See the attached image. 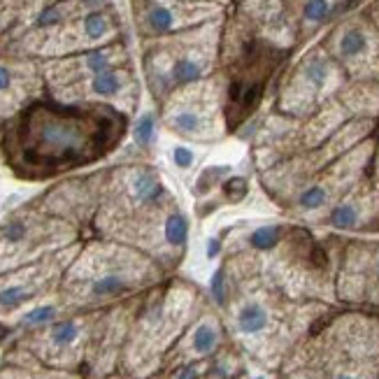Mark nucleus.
I'll list each match as a JSON object with an SVG mask.
<instances>
[{
	"instance_id": "obj_1",
	"label": "nucleus",
	"mask_w": 379,
	"mask_h": 379,
	"mask_svg": "<svg viewBox=\"0 0 379 379\" xmlns=\"http://www.w3.org/2000/svg\"><path fill=\"white\" fill-rule=\"evenodd\" d=\"M112 123L114 121L103 112L33 108L21 117L19 130L10 138V158L28 173H51L91 163L114 145Z\"/></svg>"
},
{
	"instance_id": "obj_2",
	"label": "nucleus",
	"mask_w": 379,
	"mask_h": 379,
	"mask_svg": "<svg viewBox=\"0 0 379 379\" xmlns=\"http://www.w3.org/2000/svg\"><path fill=\"white\" fill-rule=\"evenodd\" d=\"M345 70L319 42L305 49L289 68L275 98V112L289 119L303 121L330 103L347 86Z\"/></svg>"
},
{
	"instance_id": "obj_3",
	"label": "nucleus",
	"mask_w": 379,
	"mask_h": 379,
	"mask_svg": "<svg viewBox=\"0 0 379 379\" xmlns=\"http://www.w3.org/2000/svg\"><path fill=\"white\" fill-rule=\"evenodd\" d=\"M375 140L377 135L360 142L354 149H349L340 158H335L333 163L321 168L284 205L300 217H319V215L326 217V212L356 184L360 177L368 175L372 151H375Z\"/></svg>"
},
{
	"instance_id": "obj_4",
	"label": "nucleus",
	"mask_w": 379,
	"mask_h": 379,
	"mask_svg": "<svg viewBox=\"0 0 379 379\" xmlns=\"http://www.w3.org/2000/svg\"><path fill=\"white\" fill-rule=\"evenodd\" d=\"M219 49L217 21L182 31L180 45L165 51V65L151 75V88L156 96L170 98L175 91L207 80L215 70Z\"/></svg>"
},
{
	"instance_id": "obj_5",
	"label": "nucleus",
	"mask_w": 379,
	"mask_h": 379,
	"mask_svg": "<svg viewBox=\"0 0 379 379\" xmlns=\"http://www.w3.org/2000/svg\"><path fill=\"white\" fill-rule=\"evenodd\" d=\"M321 45L349 82L379 84V33L363 12H347L326 31Z\"/></svg>"
},
{
	"instance_id": "obj_6",
	"label": "nucleus",
	"mask_w": 379,
	"mask_h": 379,
	"mask_svg": "<svg viewBox=\"0 0 379 379\" xmlns=\"http://www.w3.org/2000/svg\"><path fill=\"white\" fill-rule=\"evenodd\" d=\"M163 123L177 138L200 145L223 138L228 121L219 100V88L210 80H203L175 91L165 105Z\"/></svg>"
},
{
	"instance_id": "obj_7",
	"label": "nucleus",
	"mask_w": 379,
	"mask_h": 379,
	"mask_svg": "<svg viewBox=\"0 0 379 379\" xmlns=\"http://www.w3.org/2000/svg\"><path fill=\"white\" fill-rule=\"evenodd\" d=\"M221 5L210 0H145L140 26L149 35H173L217 21Z\"/></svg>"
},
{
	"instance_id": "obj_8",
	"label": "nucleus",
	"mask_w": 379,
	"mask_h": 379,
	"mask_svg": "<svg viewBox=\"0 0 379 379\" xmlns=\"http://www.w3.org/2000/svg\"><path fill=\"white\" fill-rule=\"evenodd\" d=\"M375 221H379V191L370 175L360 177L323 217V223L333 230H358Z\"/></svg>"
},
{
	"instance_id": "obj_9",
	"label": "nucleus",
	"mask_w": 379,
	"mask_h": 379,
	"mask_svg": "<svg viewBox=\"0 0 379 379\" xmlns=\"http://www.w3.org/2000/svg\"><path fill=\"white\" fill-rule=\"evenodd\" d=\"M352 0H303L295 14V31L298 40L315 38L319 31L330 26L335 19L347 14V8Z\"/></svg>"
},
{
	"instance_id": "obj_10",
	"label": "nucleus",
	"mask_w": 379,
	"mask_h": 379,
	"mask_svg": "<svg viewBox=\"0 0 379 379\" xmlns=\"http://www.w3.org/2000/svg\"><path fill=\"white\" fill-rule=\"evenodd\" d=\"M133 291V277L119 268H108L93 275L86 284V295L91 300H112Z\"/></svg>"
},
{
	"instance_id": "obj_11",
	"label": "nucleus",
	"mask_w": 379,
	"mask_h": 379,
	"mask_svg": "<svg viewBox=\"0 0 379 379\" xmlns=\"http://www.w3.org/2000/svg\"><path fill=\"white\" fill-rule=\"evenodd\" d=\"M270 323L272 315L260 300H247L245 305H240L238 315H235V328L247 337L265 333L270 328Z\"/></svg>"
},
{
	"instance_id": "obj_12",
	"label": "nucleus",
	"mask_w": 379,
	"mask_h": 379,
	"mask_svg": "<svg viewBox=\"0 0 379 379\" xmlns=\"http://www.w3.org/2000/svg\"><path fill=\"white\" fill-rule=\"evenodd\" d=\"M126 88V77L119 70H105V73L91 75L88 80V91L96 98H117Z\"/></svg>"
},
{
	"instance_id": "obj_13",
	"label": "nucleus",
	"mask_w": 379,
	"mask_h": 379,
	"mask_svg": "<svg viewBox=\"0 0 379 379\" xmlns=\"http://www.w3.org/2000/svg\"><path fill=\"white\" fill-rule=\"evenodd\" d=\"M286 238V226L282 223H263L249 233V247L254 252H272Z\"/></svg>"
},
{
	"instance_id": "obj_14",
	"label": "nucleus",
	"mask_w": 379,
	"mask_h": 379,
	"mask_svg": "<svg viewBox=\"0 0 379 379\" xmlns=\"http://www.w3.org/2000/svg\"><path fill=\"white\" fill-rule=\"evenodd\" d=\"M47 337H49L51 347L68 349L82 337V323L77 321V319H61V321H51Z\"/></svg>"
},
{
	"instance_id": "obj_15",
	"label": "nucleus",
	"mask_w": 379,
	"mask_h": 379,
	"mask_svg": "<svg viewBox=\"0 0 379 379\" xmlns=\"http://www.w3.org/2000/svg\"><path fill=\"white\" fill-rule=\"evenodd\" d=\"M163 240H165V245L175 247V249H182L188 240V219L184 212L177 210V207L163 221Z\"/></svg>"
},
{
	"instance_id": "obj_16",
	"label": "nucleus",
	"mask_w": 379,
	"mask_h": 379,
	"mask_svg": "<svg viewBox=\"0 0 379 379\" xmlns=\"http://www.w3.org/2000/svg\"><path fill=\"white\" fill-rule=\"evenodd\" d=\"M219 328L210 321H200L191 333V349L195 356H207L219 347Z\"/></svg>"
},
{
	"instance_id": "obj_17",
	"label": "nucleus",
	"mask_w": 379,
	"mask_h": 379,
	"mask_svg": "<svg viewBox=\"0 0 379 379\" xmlns=\"http://www.w3.org/2000/svg\"><path fill=\"white\" fill-rule=\"evenodd\" d=\"M33 298H35V291L28 284H21V282L8 284V286L0 289V312H14Z\"/></svg>"
},
{
	"instance_id": "obj_18",
	"label": "nucleus",
	"mask_w": 379,
	"mask_h": 379,
	"mask_svg": "<svg viewBox=\"0 0 379 379\" xmlns=\"http://www.w3.org/2000/svg\"><path fill=\"white\" fill-rule=\"evenodd\" d=\"M80 26H82V33H84V38L91 40V42H98V40L108 38L110 31H112L110 16L105 14V12H100V10L86 12V14L82 16Z\"/></svg>"
},
{
	"instance_id": "obj_19",
	"label": "nucleus",
	"mask_w": 379,
	"mask_h": 379,
	"mask_svg": "<svg viewBox=\"0 0 379 379\" xmlns=\"http://www.w3.org/2000/svg\"><path fill=\"white\" fill-rule=\"evenodd\" d=\"M156 130H158L156 114H154L151 110L142 112V114L138 117V121L133 123V140H135V145L142 147V149L151 147L154 140H156Z\"/></svg>"
},
{
	"instance_id": "obj_20",
	"label": "nucleus",
	"mask_w": 379,
	"mask_h": 379,
	"mask_svg": "<svg viewBox=\"0 0 379 379\" xmlns=\"http://www.w3.org/2000/svg\"><path fill=\"white\" fill-rule=\"evenodd\" d=\"M28 233H31V228H28V223L19 217H12L0 226V240H3L5 245H12V247L26 242Z\"/></svg>"
},
{
	"instance_id": "obj_21",
	"label": "nucleus",
	"mask_w": 379,
	"mask_h": 379,
	"mask_svg": "<svg viewBox=\"0 0 379 379\" xmlns=\"http://www.w3.org/2000/svg\"><path fill=\"white\" fill-rule=\"evenodd\" d=\"M56 305H40L28 310L26 315L21 317V326L26 328H40V326H49L51 321H56Z\"/></svg>"
},
{
	"instance_id": "obj_22",
	"label": "nucleus",
	"mask_w": 379,
	"mask_h": 379,
	"mask_svg": "<svg viewBox=\"0 0 379 379\" xmlns=\"http://www.w3.org/2000/svg\"><path fill=\"white\" fill-rule=\"evenodd\" d=\"M170 161H173V165L180 173H186V170H191L195 163H198V154H195L193 147L188 145H177L170 149Z\"/></svg>"
},
{
	"instance_id": "obj_23",
	"label": "nucleus",
	"mask_w": 379,
	"mask_h": 379,
	"mask_svg": "<svg viewBox=\"0 0 379 379\" xmlns=\"http://www.w3.org/2000/svg\"><path fill=\"white\" fill-rule=\"evenodd\" d=\"M84 70L88 75H98V73H105V70H112V56L108 49H93L84 54Z\"/></svg>"
},
{
	"instance_id": "obj_24",
	"label": "nucleus",
	"mask_w": 379,
	"mask_h": 379,
	"mask_svg": "<svg viewBox=\"0 0 379 379\" xmlns=\"http://www.w3.org/2000/svg\"><path fill=\"white\" fill-rule=\"evenodd\" d=\"M223 195H226L228 200H242L247 193H249V180L247 177H228V180H223Z\"/></svg>"
},
{
	"instance_id": "obj_25",
	"label": "nucleus",
	"mask_w": 379,
	"mask_h": 379,
	"mask_svg": "<svg viewBox=\"0 0 379 379\" xmlns=\"http://www.w3.org/2000/svg\"><path fill=\"white\" fill-rule=\"evenodd\" d=\"M210 291L212 298L217 300V305H226L228 303V286H226V270L219 268L210 280Z\"/></svg>"
},
{
	"instance_id": "obj_26",
	"label": "nucleus",
	"mask_w": 379,
	"mask_h": 379,
	"mask_svg": "<svg viewBox=\"0 0 379 379\" xmlns=\"http://www.w3.org/2000/svg\"><path fill=\"white\" fill-rule=\"evenodd\" d=\"M365 14L370 16V21L375 23L377 33H379V0H370L368 8H365Z\"/></svg>"
},
{
	"instance_id": "obj_27",
	"label": "nucleus",
	"mask_w": 379,
	"mask_h": 379,
	"mask_svg": "<svg viewBox=\"0 0 379 379\" xmlns=\"http://www.w3.org/2000/svg\"><path fill=\"white\" fill-rule=\"evenodd\" d=\"M10 86H12V70L8 65H0V93L8 91Z\"/></svg>"
},
{
	"instance_id": "obj_28",
	"label": "nucleus",
	"mask_w": 379,
	"mask_h": 379,
	"mask_svg": "<svg viewBox=\"0 0 379 379\" xmlns=\"http://www.w3.org/2000/svg\"><path fill=\"white\" fill-rule=\"evenodd\" d=\"M219 252H221V240H219V238L207 240V258H217Z\"/></svg>"
},
{
	"instance_id": "obj_29",
	"label": "nucleus",
	"mask_w": 379,
	"mask_h": 379,
	"mask_svg": "<svg viewBox=\"0 0 379 379\" xmlns=\"http://www.w3.org/2000/svg\"><path fill=\"white\" fill-rule=\"evenodd\" d=\"M198 368H195V365L191 363V365H184V368H182L180 372H177V377L175 379H198Z\"/></svg>"
},
{
	"instance_id": "obj_30",
	"label": "nucleus",
	"mask_w": 379,
	"mask_h": 379,
	"mask_svg": "<svg viewBox=\"0 0 379 379\" xmlns=\"http://www.w3.org/2000/svg\"><path fill=\"white\" fill-rule=\"evenodd\" d=\"M284 3H286V8H289V10L298 14V8H300V3H303V0H284Z\"/></svg>"
},
{
	"instance_id": "obj_31",
	"label": "nucleus",
	"mask_w": 379,
	"mask_h": 379,
	"mask_svg": "<svg viewBox=\"0 0 379 379\" xmlns=\"http://www.w3.org/2000/svg\"><path fill=\"white\" fill-rule=\"evenodd\" d=\"M10 335H12V330H10L5 323H0V342H3V340H8Z\"/></svg>"
},
{
	"instance_id": "obj_32",
	"label": "nucleus",
	"mask_w": 379,
	"mask_h": 379,
	"mask_svg": "<svg viewBox=\"0 0 379 379\" xmlns=\"http://www.w3.org/2000/svg\"><path fill=\"white\" fill-rule=\"evenodd\" d=\"M210 3H219V5H223V3H228V0H210Z\"/></svg>"
},
{
	"instance_id": "obj_33",
	"label": "nucleus",
	"mask_w": 379,
	"mask_h": 379,
	"mask_svg": "<svg viewBox=\"0 0 379 379\" xmlns=\"http://www.w3.org/2000/svg\"><path fill=\"white\" fill-rule=\"evenodd\" d=\"M254 379H265V377H254Z\"/></svg>"
},
{
	"instance_id": "obj_34",
	"label": "nucleus",
	"mask_w": 379,
	"mask_h": 379,
	"mask_svg": "<svg viewBox=\"0 0 379 379\" xmlns=\"http://www.w3.org/2000/svg\"><path fill=\"white\" fill-rule=\"evenodd\" d=\"M377 191H379V186H377Z\"/></svg>"
},
{
	"instance_id": "obj_35",
	"label": "nucleus",
	"mask_w": 379,
	"mask_h": 379,
	"mask_svg": "<svg viewBox=\"0 0 379 379\" xmlns=\"http://www.w3.org/2000/svg\"><path fill=\"white\" fill-rule=\"evenodd\" d=\"M352 3H354V0H352Z\"/></svg>"
}]
</instances>
